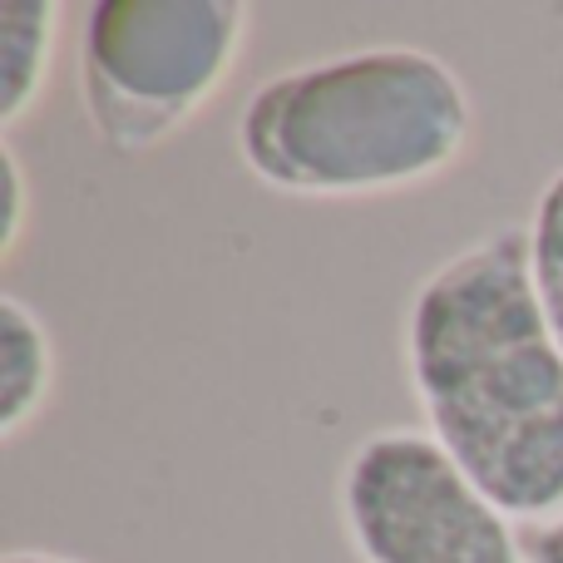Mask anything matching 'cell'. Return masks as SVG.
Segmentation results:
<instances>
[{"mask_svg": "<svg viewBox=\"0 0 563 563\" xmlns=\"http://www.w3.org/2000/svg\"><path fill=\"white\" fill-rule=\"evenodd\" d=\"M0 174H5V223H0V257H15L20 243H25V228H30V178L25 164H20L15 144H0Z\"/></svg>", "mask_w": 563, "mask_h": 563, "instance_id": "8", "label": "cell"}, {"mask_svg": "<svg viewBox=\"0 0 563 563\" xmlns=\"http://www.w3.org/2000/svg\"><path fill=\"white\" fill-rule=\"evenodd\" d=\"M65 40L59 0H5L0 5V129L15 134L40 109Z\"/></svg>", "mask_w": 563, "mask_h": 563, "instance_id": "5", "label": "cell"}, {"mask_svg": "<svg viewBox=\"0 0 563 563\" xmlns=\"http://www.w3.org/2000/svg\"><path fill=\"white\" fill-rule=\"evenodd\" d=\"M0 563H85V559H69V554H49V549H10Z\"/></svg>", "mask_w": 563, "mask_h": 563, "instance_id": "10", "label": "cell"}, {"mask_svg": "<svg viewBox=\"0 0 563 563\" xmlns=\"http://www.w3.org/2000/svg\"><path fill=\"white\" fill-rule=\"evenodd\" d=\"M336 509L361 563H525L515 519L430 430L361 435L341 460Z\"/></svg>", "mask_w": 563, "mask_h": 563, "instance_id": "4", "label": "cell"}, {"mask_svg": "<svg viewBox=\"0 0 563 563\" xmlns=\"http://www.w3.org/2000/svg\"><path fill=\"white\" fill-rule=\"evenodd\" d=\"M519 549H525V563H563V515L544 519V525H525Z\"/></svg>", "mask_w": 563, "mask_h": 563, "instance_id": "9", "label": "cell"}, {"mask_svg": "<svg viewBox=\"0 0 563 563\" xmlns=\"http://www.w3.org/2000/svg\"><path fill=\"white\" fill-rule=\"evenodd\" d=\"M55 341L25 297H0V440H15L55 396Z\"/></svg>", "mask_w": 563, "mask_h": 563, "instance_id": "6", "label": "cell"}, {"mask_svg": "<svg viewBox=\"0 0 563 563\" xmlns=\"http://www.w3.org/2000/svg\"><path fill=\"white\" fill-rule=\"evenodd\" d=\"M475 139V99L450 59L366 45L297 59L247 89L238 164L287 198H380L445 178Z\"/></svg>", "mask_w": 563, "mask_h": 563, "instance_id": "2", "label": "cell"}, {"mask_svg": "<svg viewBox=\"0 0 563 563\" xmlns=\"http://www.w3.org/2000/svg\"><path fill=\"white\" fill-rule=\"evenodd\" d=\"M247 35V0H95L75 45L89 134L109 154L164 148L223 95Z\"/></svg>", "mask_w": 563, "mask_h": 563, "instance_id": "3", "label": "cell"}, {"mask_svg": "<svg viewBox=\"0 0 563 563\" xmlns=\"http://www.w3.org/2000/svg\"><path fill=\"white\" fill-rule=\"evenodd\" d=\"M529 233V277H534V297L544 307V321L563 346V168L544 178L534 198V213L525 223Z\"/></svg>", "mask_w": 563, "mask_h": 563, "instance_id": "7", "label": "cell"}, {"mask_svg": "<svg viewBox=\"0 0 563 563\" xmlns=\"http://www.w3.org/2000/svg\"><path fill=\"white\" fill-rule=\"evenodd\" d=\"M406 376L426 430L515 525L563 515V346L525 228L485 233L410 291Z\"/></svg>", "mask_w": 563, "mask_h": 563, "instance_id": "1", "label": "cell"}]
</instances>
